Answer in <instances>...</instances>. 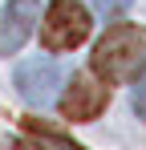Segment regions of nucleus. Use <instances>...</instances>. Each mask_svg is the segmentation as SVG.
I'll return each mask as SVG.
<instances>
[{
  "mask_svg": "<svg viewBox=\"0 0 146 150\" xmlns=\"http://www.w3.org/2000/svg\"><path fill=\"white\" fill-rule=\"evenodd\" d=\"M89 28H94V21L85 12V4H77V0H53L45 21H41V45L49 53H69L89 37Z\"/></svg>",
  "mask_w": 146,
  "mask_h": 150,
  "instance_id": "nucleus-2",
  "label": "nucleus"
},
{
  "mask_svg": "<svg viewBox=\"0 0 146 150\" xmlns=\"http://www.w3.org/2000/svg\"><path fill=\"white\" fill-rule=\"evenodd\" d=\"M24 134H33V138H41V142H57V146H73V150H77L73 134H65V130H53V126L37 122V118H24Z\"/></svg>",
  "mask_w": 146,
  "mask_h": 150,
  "instance_id": "nucleus-6",
  "label": "nucleus"
},
{
  "mask_svg": "<svg viewBox=\"0 0 146 150\" xmlns=\"http://www.w3.org/2000/svg\"><path fill=\"white\" fill-rule=\"evenodd\" d=\"M41 21V4L37 0H8L0 8V57L16 53L33 37V28Z\"/></svg>",
  "mask_w": 146,
  "mask_h": 150,
  "instance_id": "nucleus-5",
  "label": "nucleus"
},
{
  "mask_svg": "<svg viewBox=\"0 0 146 150\" xmlns=\"http://www.w3.org/2000/svg\"><path fill=\"white\" fill-rule=\"evenodd\" d=\"M89 4H94L101 16H118V12H126V8H130V0H89Z\"/></svg>",
  "mask_w": 146,
  "mask_h": 150,
  "instance_id": "nucleus-8",
  "label": "nucleus"
},
{
  "mask_svg": "<svg viewBox=\"0 0 146 150\" xmlns=\"http://www.w3.org/2000/svg\"><path fill=\"white\" fill-rule=\"evenodd\" d=\"M110 105V85L97 73H73V81L61 93V118L69 122H94Z\"/></svg>",
  "mask_w": 146,
  "mask_h": 150,
  "instance_id": "nucleus-3",
  "label": "nucleus"
},
{
  "mask_svg": "<svg viewBox=\"0 0 146 150\" xmlns=\"http://www.w3.org/2000/svg\"><path fill=\"white\" fill-rule=\"evenodd\" d=\"M16 93H21L28 105H49L57 98V85H61V65L53 57H33V61H21L16 65Z\"/></svg>",
  "mask_w": 146,
  "mask_h": 150,
  "instance_id": "nucleus-4",
  "label": "nucleus"
},
{
  "mask_svg": "<svg viewBox=\"0 0 146 150\" xmlns=\"http://www.w3.org/2000/svg\"><path fill=\"white\" fill-rule=\"evenodd\" d=\"M146 61V28L118 21L97 37L94 53H89V73H97L106 85H126Z\"/></svg>",
  "mask_w": 146,
  "mask_h": 150,
  "instance_id": "nucleus-1",
  "label": "nucleus"
},
{
  "mask_svg": "<svg viewBox=\"0 0 146 150\" xmlns=\"http://www.w3.org/2000/svg\"><path fill=\"white\" fill-rule=\"evenodd\" d=\"M130 105H134V114L146 122V61H142V69L134 73V89H130Z\"/></svg>",
  "mask_w": 146,
  "mask_h": 150,
  "instance_id": "nucleus-7",
  "label": "nucleus"
}]
</instances>
